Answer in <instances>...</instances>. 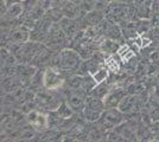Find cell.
I'll return each mask as SVG.
<instances>
[{
	"label": "cell",
	"mask_w": 159,
	"mask_h": 142,
	"mask_svg": "<svg viewBox=\"0 0 159 142\" xmlns=\"http://www.w3.org/2000/svg\"><path fill=\"white\" fill-rule=\"evenodd\" d=\"M53 68H57L64 71H76L82 64V57L79 54V51L74 50H63L52 59Z\"/></svg>",
	"instance_id": "6da1fadb"
},
{
	"label": "cell",
	"mask_w": 159,
	"mask_h": 142,
	"mask_svg": "<svg viewBox=\"0 0 159 142\" xmlns=\"http://www.w3.org/2000/svg\"><path fill=\"white\" fill-rule=\"evenodd\" d=\"M102 14L98 12V11H93V12H89L87 14V18L86 20L87 23L90 25V26H95V25H99L101 20H102Z\"/></svg>",
	"instance_id": "44dd1931"
},
{
	"label": "cell",
	"mask_w": 159,
	"mask_h": 142,
	"mask_svg": "<svg viewBox=\"0 0 159 142\" xmlns=\"http://www.w3.org/2000/svg\"><path fill=\"white\" fill-rule=\"evenodd\" d=\"M106 108L107 107L105 100L99 98V97L93 96V95H88L82 114L89 123H95L100 120V117Z\"/></svg>",
	"instance_id": "7a4b0ae2"
},
{
	"label": "cell",
	"mask_w": 159,
	"mask_h": 142,
	"mask_svg": "<svg viewBox=\"0 0 159 142\" xmlns=\"http://www.w3.org/2000/svg\"><path fill=\"white\" fill-rule=\"evenodd\" d=\"M92 76H93V78L95 80V82L99 84V83H102V82L107 81V78H108V76H109V70H108V68L103 64V65H101L94 74H92Z\"/></svg>",
	"instance_id": "d6986e66"
},
{
	"label": "cell",
	"mask_w": 159,
	"mask_h": 142,
	"mask_svg": "<svg viewBox=\"0 0 159 142\" xmlns=\"http://www.w3.org/2000/svg\"><path fill=\"white\" fill-rule=\"evenodd\" d=\"M66 83L63 71L57 68L50 67L44 71L43 75V85L47 90H57Z\"/></svg>",
	"instance_id": "5b68a950"
},
{
	"label": "cell",
	"mask_w": 159,
	"mask_h": 142,
	"mask_svg": "<svg viewBox=\"0 0 159 142\" xmlns=\"http://www.w3.org/2000/svg\"><path fill=\"white\" fill-rule=\"evenodd\" d=\"M103 33L107 38L113 39V41H116L121 37V32H120L119 27L116 26L115 24H107L105 30H103Z\"/></svg>",
	"instance_id": "ac0fdd59"
},
{
	"label": "cell",
	"mask_w": 159,
	"mask_h": 142,
	"mask_svg": "<svg viewBox=\"0 0 159 142\" xmlns=\"http://www.w3.org/2000/svg\"><path fill=\"white\" fill-rule=\"evenodd\" d=\"M151 59H152V62L154 63V64L158 65L159 64V51H156V52H153V54H151Z\"/></svg>",
	"instance_id": "cb8c5ba5"
},
{
	"label": "cell",
	"mask_w": 159,
	"mask_h": 142,
	"mask_svg": "<svg viewBox=\"0 0 159 142\" xmlns=\"http://www.w3.org/2000/svg\"><path fill=\"white\" fill-rule=\"evenodd\" d=\"M60 26L63 30V32L66 34V37L71 38L77 33L79 30V24H76V21L73 20L71 18H62L60 21Z\"/></svg>",
	"instance_id": "7c38bea8"
},
{
	"label": "cell",
	"mask_w": 159,
	"mask_h": 142,
	"mask_svg": "<svg viewBox=\"0 0 159 142\" xmlns=\"http://www.w3.org/2000/svg\"><path fill=\"white\" fill-rule=\"evenodd\" d=\"M20 1H26V0H20Z\"/></svg>",
	"instance_id": "d4e9b609"
},
{
	"label": "cell",
	"mask_w": 159,
	"mask_h": 142,
	"mask_svg": "<svg viewBox=\"0 0 159 142\" xmlns=\"http://www.w3.org/2000/svg\"><path fill=\"white\" fill-rule=\"evenodd\" d=\"M143 114H146V118L150 122L159 121V103L154 101H148L141 109Z\"/></svg>",
	"instance_id": "30bf717a"
},
{
	"label": "cell",
	"mask_w": 159,
	"mask_h": 142,
	"mask_svg": "<svg viewBox=\"0 0 159 142\" xmlns=\"http://www.w3.org/2000/svg\"><path fill=\"white\" fill-rule=\"evenodd\" d=\"M128 95V90L124 88H114L111 89V91L105 98L107 108H118L121 101Z\"/></svg>",
	"instance_id": "ba28073f"
},
{
	"label": "cell",
	"mask_w": 159,
	"mask_h": 142,
	"mask_svg": "<svg viewBox=\"0 0 159 142\" xmlns=\"http://www.w3.org/2000/svg\"><path fill=\"white\" fill-rule=\"evenodd\" d=\"M98 122L106 130H112L125 122V114L119 108H106Z\"/></svg>",
	"instance_id": "3957f363"
},
{
	"label": "cell",
	"mask_w": 159,
	"mask_h": 142,
	"mask_svg": "<svg viewBox=\"0 0 159 142\" xmlns=\"http://www.w3.org/2000/svg\"><path fill=\"white\" fill-rule=\"evenodd\" d=\"M26 121L34 129H44L49 127L48 117L38 110H30L26 115Z\"/></svg>",
	"instance_id": "9c48e42d"
},
{
	"label": "cell",
	"mask_w": 159,
	"mask_h": 142,
	"mask_svg": "<svg viewBox=\"0 0 159 142\" xmlns=\"http://www.w3.org/2000/svg\"><path fill=\"white\" fill-rule=\"evenodd\" d=\"M105 65H106L109 71H112L114 74L120 71V62L118 61V58L114 54H109L105 61Z\"/></svg>",
	"instance_id": "ffe728a7"
},
{
	"label": "cell",
	"mask_w": 159,
	"mask_h": 142,
	"mask_svg": "<svg viewBox=\"0 0 159 142\" xmlns=\"http://www.w3.org/2000/svg\"><path fill=\"white\" fill-rule=\"evenodd\" d=\"M29 39H30V32L24 27L17 28L10 33V41H12L13 44H24Z\"/></svg>",
	"instance_id": "4fadbf2b"
},
{
	"label": "cell",
	"mask_w": 159,
	"mask_h": 142,
	"mask_svg": "<svg viewBox=\"0 0 159 142\" xmlns=\"http://www.w3.org/2000/svg\"><path fill=\"white\" fill-rule=\"evenodd\" d=\"M134 1L138 4V6H145V7H150L153 2V0H134Z\"/></svg>",
	"instance_id": "603a6c76"
},
{
	"label": "cell",
	"mask_w": 159,
	"mask_h": 142,
	"mask_svg": "<svg viewBox=\"0 0 159 142\" xmlns=\"http://www.w3.org/2000/svg\"><path fill=\"white\" fill-rule=\"evenodd\" d=\"M21 84H23V82L18 77V75L17 76H11L10 75V76L5 77L4 81L1 82V88L4 89L5 93H13L14 90H17L18 88L21 87Z\"/></svg>",
	"instance_id": "8fae6325"
},
{
	"label": "cell",
	"mask_w": 159,
	"mask_h": 142,
	"mask_svg": "<svg viewBox=\"0 0 159 142\" xmlns=\"http://www.w3.org/2000/svg\"><path fill=\"white\" fill-rule=\"evenodd\" d=\"M89 93L84 89H66V102L75 113H83L86 100Z\"/></svg>",
	"instance_id": "277c9868"
},
{
	"label": "cell",
	"mask_w": 159,
	"mask_h": 142,
	"mask_svg": "<svg viewBox=\"0 0 159 142\" xmlns=\"http://www.w3.org/2000/svg\"><path fill=\"white\" fill-rule=\"evenodd\" d=\"M135 28H137V32H139V33L146 32V31L150 28V21H145V20L139 21V23L135 25Z\"/></svg>",
	"instance_id": "7402d4cb"
},
{
	"label": "cell",
	"mask_w": 159,
	"mask_h": 142,
	"mask_svg": "<svg viewBox=\"0 0 159 142\" xmlns=\"http://www.w3.org/2000/svg\"><path fill=\"white\" fill-rule=\"evenodd\" d=\"M66 89H84V76L82 75L70 76L66 81Z\"/></svg>",
	"instance_id": "9a60e30c"
},
{
	"label": "cell",
	"mask_w": 159,
	"mask_h": 142,
	"mask_svg": "<svg viewBox=\"0 0 159 142\" xmlns=\"http://www.w3.org/2000/svg\"><path fill=\"white\" fill-rule=\"evenodd\" d=\"M145 100H143V96L139 94L127 95L126 97L121 101L118 108L125 114V115H134L135 113H139L145 105Z\"/></svg>",
	"instance_id": "8992f818"
},
{
	"label": "cell",
	"mask_w": 159,
	"mask_h": 142,
	"mask_svg": "<svg viewBox=\"0 0 159 142\" xmlns=\"http://www.w3.org/2000/svg\"><path fill=\"white\" fill-rule=\"evenodd\" d=\"M109 91H111V87L107 84L106 82H102V83L96 84V85L94 87L93 90L89 93V95H93V96H96V97H99V98L105 100Z\"/></svg>",
	"instance_id": "2e32d148"
},
{
	"label": "cell",
	"mask_w": 159,
	"mask_h": 142,
	"mask_svg": "<svg viewBox=\"0 0 159 142\" xmlns=\"http://www.w3.org/2000/svg\"><path fill=\"white\" fill-rule=\"evenodd\" d=\"M33 100H34V104L38 108L48 110V111H55L62 104V101L58 98V96H56L53 93H47V91L38 93Z\"/></svg>",
	"instance_id": "52a82bcc"
},
{
	"label": "cell",
	"mask_w": 159,
	"mask_h": 142,
	"mask_svg": "<svg viewBox=\"0 0 159 142\" xmlns=\"http://www.w3.org/2000/svg\"><path fill=\"white\" fill-rule=\"evenodd\" d=\"M119 45L115 43V41H113V39H106V41H103L101 44H100V50L102 51V52H105V54H115L116 51H118V49H119Z\"/></svg>",
	"instance_id": "e0dca14e"
},
{
	"label": "cell",
	"mask_w": 159,
	"mask_h": 142,
	"mask_svg": "<svg viewBox=\"0 0 159 142\" xmlns=\"http://www.w3.org/2000/svg\"><path fill=\"white\" fill-rule=\"evenodd\" d=\"M23 10H24V6L20 4V2H14L12 5L7 7L4 12V18L5 19H17L18 17H20V14L23 13Z\"/></svg>",
	"instance_id": "5bb4252c"
}]
</instances>
